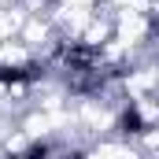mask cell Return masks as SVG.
Here are the masks:
<instances>
[{
  "mask_svg": "<svg viewBox=\"0 0 159 159\" xmlns=\"http://www.w3.org/2000/svg\"><path fill=\"white\" fill-rule=\"evenodd\" d=\"M81 159H148V156L133 141H126V137H96L81 152Z\"/></svg>",
  "mask_w": 159,
  "mask_h": 159,
  "instance_id": "6da1fadb",
  "label": "cell"
},
{
  "mask_svg": "<svg viewBox=\"0 0 159 159\" xmlns=\"http://www.w3.org/2000/svg\"><path fill=\"white\" fill-rule=\"evenodd\" d=\"M152 159H159V156H152Z\"/></svg>",
  "mask_w": 159,
  "mask_h": 159,
  "instance_id": "7a4b0ae2",
  "label": "cell"
}]
</instances>
